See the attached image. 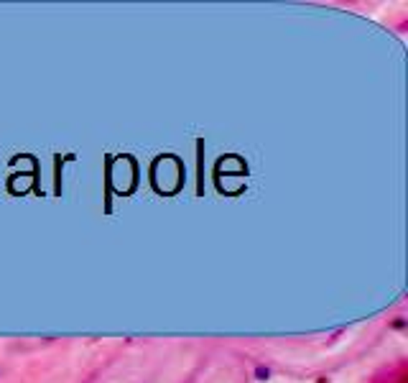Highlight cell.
I'll list each match as a JSON object with an SVG mask.
<instances>
[{"label": "cell", "instance_id": "6da1fadb", "mask_svg": "<svg viewBox=\"0 0 408 383\" xmlns=\"http://www.w3.org/2000/svg\"><path fill=\"white\" fill-rule=\"evenodd\" d=\"M255 376L261 378V381H268V376H271V370H268V368H255Z\"/></svg>", "mask_w": 408, "mask_h": 383}]
</instances>
